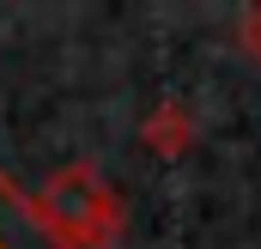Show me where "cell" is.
<instances>
[{
    "mask_svg": "<svg viewBox=\"0 0 261 249\" xmlns=\"http://www.w3.org/2000/svg\"><path fill=\"white\" fill-rule=\"evenodd\" d=\"M31 207H37L43 231L61 249H116L122 243V225H128L122 194L103 183L97 164H61L31 194Z\"/></svg>",
    "mask_w": 261,
    "mask_h": 249,
    "instance_id": "6da1fadb",
    "label": "cell"
},
{
    "mask_svg": "<svg viewBox=\"0 0 261 249\" xmlns=\"http://www.w3.org/2000/svg\"><path fill=\"white\" fill-rule=\"evenodd\" d=\"M0 249H61L49 231H43V219H37L31 194L12 183L6 170H0Z\"/></svg>",
    "mask_w": 261,
    "mask_h": 249,
    "instance_id": "7a4b0ae2",
    "label": "cell"
},
{
    "mask_svg": "<svg viewBox=\"0 0 261 249\" xmlns=\"http://www.w3.org/2000/svg\"><path fill=\"white\" fill-rule=\"evenodd\" d=\"M140 140H146L158 158H176V152H189V146H195V116H189L176 97H164V104H152V110H146Z\"/></svg>",
    "mask_w": 261,
    "mask_h": 249,
    "instance_id": "3957f363",
    "label": "cell"
},
{
    "mask_svg": "<svg viewBox=\"0 0 261 249\" xmlns=\"http://www.w3.org/2000/svg\"><path fill=\"white\" fill-rule=\"evenodd\" d=\"M237 49H243L249 61H261V0L243 6V18H237Z\"/></svg>",
    "mask_w": 261,
    "mask_h": 249,
    "instance_id": "277c9868",
    "label": "cell"
}]
</instances>
